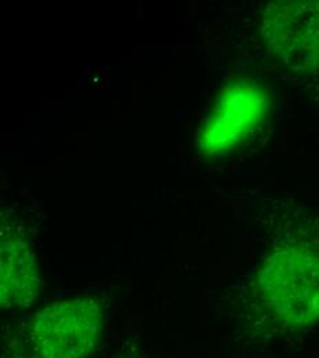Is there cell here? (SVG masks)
<instances>
[{"mask_svg":"<svg viewBox=\"0 0 319 358\" xmlns=\"http://www.w3.org/2000/svg\"><path fill=\"white\" fill-rule=\"evenodd\" d=\"M1 309L31 306L40 294V274L25 233L15 224L1 226L0 237Z\"/></svg>","mask_w":319,"mask_h":358,"instance_id":"cell-5","label":"cell"},{"mask_svg":"<svg viewBox=\"0 0 319 358\" xmlns=\"http://www.w3.org/2000/svg\"><path fill=\"white\" fill-rule=\"evenodd\" d=\"M269 115V95L252 82L230 83L202 119L197 150L207 159L228 156L259 131Z\"/></svg>","mask_w":319,"mask_h":358,"instance_id":"cell-4","label":"cell"},{"mask_svg":"<svg viewBox=\"0 0 319 358\" xmlns=\"http://www.w3.org/2000/svg\"><path fill=\"white\" fill-rule=\"evenodd\" d=\"M259 31L274 61L319 94V1L270 3Z\"/></svg>","mask_w":319,"mask_h":358,"instance_id":"cell-3","label":"cell"},{"mask_svg":"<svg viewBox=\"0 0 319 358\" xmlns=\"http://www.w3.org/2000/svg\"><path fill=\"white\" fill-rule=\"evenodd\" d=\"M105 313L94 298L55 302L34 314L22 346L28 358H87L98 348Z\"/></svg>","mask_w":319,"mask_h":358,"instance_id":"cell-2","label":"cell"},{"mask_svg":"<svg viewBox=\"0 0 319 358\" xmlns=\"http://www.w3.org/2000/svg\"><path fill=\"white\" fill-rule=\"evenodd\" d=\"M278 229L235 291V335L252 343L319 324V207Z\"/></svg>","mask_w":319,"mask_h":358,"instance_id":"cell-1","label":"cell"}]
</instances>
